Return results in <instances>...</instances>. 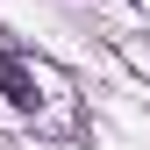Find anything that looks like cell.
I'll use <instances>...</instances> for the list:
<instances>
[{"mask_svg": "<svg viewBox=\"0 0 150 150\" xmlns=\"http://www.w3.org/2000/svg\"><path fill=\"white\" fill-rule=\"evenodd\" d=\"M0 93H7V107H22V115L43 107V86H36V71L14 57V50H0Z\"/></svg>", "mask_w": 150, "mask_h": 150, "instance_id": "obj_1", "label": "cell"}]
</instances>
